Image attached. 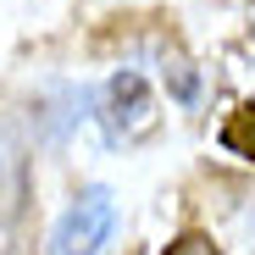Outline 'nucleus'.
<instances>
[{"label":"nucleus","instance_id":"obj_3","mask_svg":"<svg viewBox=\"0 0 255 255\" xmlns=\"http://www.w3.org/2000/svg\"><path fill=\"white\" fill-rule=\"evenodd\" d=\"M222 150H233L239 161H255V106H244L222 122Z\"/></svg>","mask_w":255,"mask_h":255},{"label":"nucleus","instance_id":"obj_5","mask_svg":"<svg viewBox=\"0 0 255 255\" xmlns=\"http://www.w3.org/2000/svg\"><path fill=\"white\" fill-rule=\"evenodd\" d=\"M166 255H222V250L211 244L205 233H183V239H172V244H166Z\"/></svg>","mask_w":255,"mask_h":255},{"label":"nucleus","instance_id":"obj_1","mask_svg":"<svg viewBox=\"0 0 255 255\" xmlns=\"http://www.w3.org/2000/svg\"><path fill=\"white\" fill-rule=\"evenodd\" d=\"M117 228V200L111 189H83L56 222V239H50V255H100V244L111 239Z\"/></svg>","mask_w":255,"mask_h":255},{"label":"nucleus","instance_id":"obj_4","mask_svg":"<svg viewBox=\"0 0 255 255\" xmlns=\"http://www.w3.org/2000/svg\"><path fill=\"white\" fill-rule=\"evenodd\" d=\"M166 83H172V95L178 100H200V78L183 56H166Z\"/></svg>","mask_w":255,"mask_h":255},{"label":"nucleus","instance_id":"obj_2","mask_svg":"<svg viewBox=\"0 0 255 255\" xmlns=\"http://www.w3.org/2000/svg\"><path fill=\"white\" fill-rule=\"evenodd\" d=\"M100 117H106V128H111L117 139L150 128V89H144V78H139V72H117V78L106 83Z\"/></svg>","mask_w":255,"mask_h":255}]
</instances>
